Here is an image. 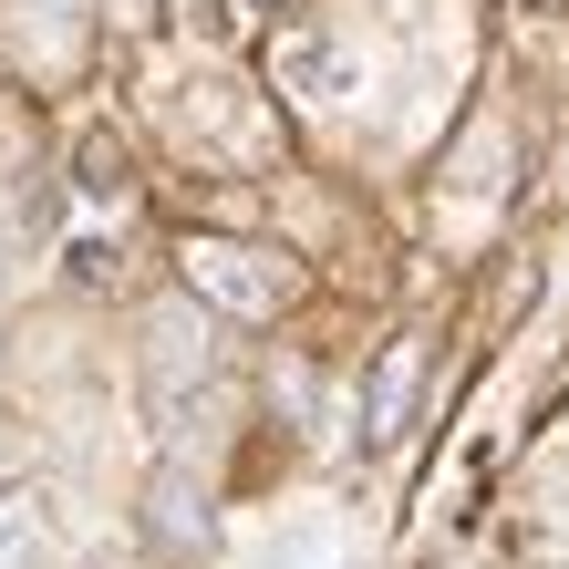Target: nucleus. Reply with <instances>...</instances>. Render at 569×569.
I'll return each instance as SVG.
<instances>
[{"label": "nucleus", "instance_id": "0eeeda50", "mask_svg": "<svg viewBox=\"0 0 569 569\" xmlns=\"http://www.w3.org/2000/svg\"><path fill=\"white\" fill-rule=\"evenodd\" d=\"M549 11H569V0H549Z\"/></svg>", "mask_w": 569, "mask_h": 569}, {"label": "nucleus", "instance_id": "f03ea898", "mask_svg": "<svg viewBox=\"0 0 569 569\" xmlns=\"http://www.w3.org/2000/svg\"><path fill=\"white\" fill-rule=\"evenodd\" d=\"M270 83H280V93H300V104H331V93H342V52H331V31L290 21L280 42H270Z\"/></svg>", "mask_w": 569, "mask_h": 569}, {"label": "nucleus", "instance_id": "423d86ee", "mask_svg": "<svg viewBox=\"0 0 569 569\" xmlns=\"http://www.w3.org/2000/svg\"><path fill=\"white\" fill-rule=\"evenodd\" d=\"M124 187H136V156L93 124V136H83V197H124Z\"/></svg>", "mask_w": 569, "mask_h": 569}, {"label": "nucleus", "instance_id": "20e7f679", "mask_svg": "<svg viewBox=\"0 0 569 569\" xmlns=\"http://www.w3.org/2000/svg\"><path fill=\"white\" fill-rule=\"evenodd\" d=\"M146 528H156L166 549H208V487H187L177 466H166V477H156V518H146Z\"/></svg>", "mask_w": 569, "mask_h": 569}, {"label": "nucleus", "instance_id": "7ed1b4c3", "mask_svg": "<svg viewBox=\"0 0 569 569\" xmlns=\"http://www.w3.org/2000/svg\"><path fill=\"white\" fill-rule=\"evenodd\" d=\"M415 373H425V342H383L373 362V393H362V435H405V405H415Z\"/></svg>", "mask_w": 569, "mask_h": 569}, {"label": "nucleus", "instance_id": "39448f33", "mask_svg": "<svg viewBox=\"0 0 569 569\" xmlns=\"http://www.w3.org/2000/svg\"><path fill=\"white\" fill-rule=\"evenodd\" d=\"M31 559H42V518L21 487H0V569H31Z\"/></svg>", "mask_w": 569, "mask_h": 569}, {"label": "nucleus", "instance_id": "f257e3e1", "mask_svg": "<svg viewBox=\"0 0 569 569\" xmlns=\"http://www.w3.org/2000/svg\"><path fill=\"white\" fill-rule=\"evenodd\" d=\"M177 280L197 311H228V321H280L290 300V259L259 249V239H177Z\"/></svg>", "mask_w": 569, "mask_h": 569}]
</instances>
